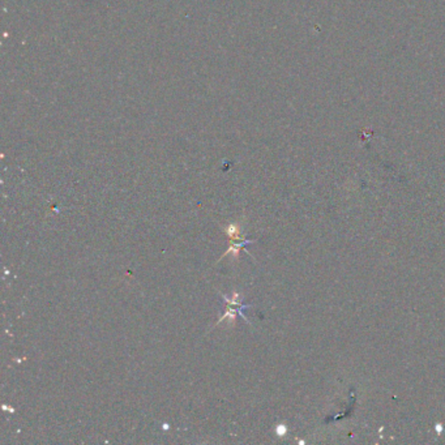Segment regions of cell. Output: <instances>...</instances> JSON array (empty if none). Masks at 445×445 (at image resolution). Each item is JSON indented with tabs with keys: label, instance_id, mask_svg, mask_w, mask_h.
Listing matches in <instances>:
<instances>
[{
	"label": "cell",
	"instance_id": "obj_4",
	"mask_svg": "<svg viewBox=\"0 0 445 445\" xmlns=\"http://www.w3.org/2000/svg\"><path fill=\"white\" fill-rule=\"evenodd\" d=\"M277 433H278L279 436H282V433H285V428H283L282 425H279L278 428H277Z\"/></svg>",
	"mask_w": 445,
	"mask_h": 445
},
{
	"label": "cell",
	"instance_id": "obj_2",
	"mask_svg": "<svg viewBox=\"0 0 445 445\" xmlns=\"http://www.w3.org/2000/svg\"><path fill=\"white\" fill-rule=\"evenodd\" d=\"M222 229L229 240H244V235L242 234V225L240 223H229L226 226H223Z\"/></svg>",
	"mask_w": 445,
	"mask_h": 445
},
{
	"label": "cell",
	"instance_id": "obj_3",
	"mask_svg": "<svg viewBox=\"0 0 445 445\" xmlns=\"http://www.w3.org/2000/svg\"><path fill=\"white\" fill-rule=\"evenodd\" d=\"M236 314H238V311L234 310V308H231V306H227L226 311H225V314H223L222 318H218V321L215 322V325H219L221 322L227 321L229 322V325L234 326L235 320H236Z\"/></svg>",
	"mask_w": 445,
	"mask_h": 445
},
{
	"label": "cell",
	"instance_id": "obj_5",
	"mask_svg": "<svg viewBox=\"0 0 445 445\" xmlns=\"http://www.w3.org/2000/svg\"><path fill=\"white\" fill-rule=\"evenodd\" d=\"M170 428V425L167 424V423H163V429H169Z\"/></svg>",
	"mask_w": 445,
	"mask_h": 445
},
{
	"label": "cell",
	"instance_id": "obj_6",
	"mask_svg": "<svg viewBox=\"0 0 445 445\" xmlns=\"http://www.w3.org/2000/svg\"><path fill=\"white\" fill-rule=\"evenodd\" d=\"M1 409H3V410H4V411H5V410H8V406H7V405H3V406H1Z\"/></svg>",
	"mask_w": 445,
	"mask_h": 445
},
{
	"label": "cell",
	"instance_id": "obj_1",
	"mask_svg": "<svg viewBox=\"0 0 445 445\" xmlns=\"http://www.w3.org/2000/svg\"><path fill=\"white\" fill-rule=\"evenodd\" d=\"M251 243H254V240H238V242H235V240H230V242H229V248H227L226 252L222 254V257H219V260H222L223 257H226L227 254H233L234 260H238L240 250H246L247 244H251Z\"/></svg>",
	"mask_w": 445,
	"mask_h": 445
}]
</instances>
